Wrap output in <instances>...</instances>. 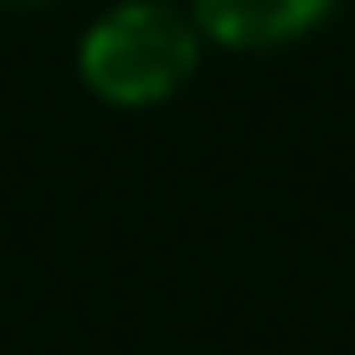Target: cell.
Listing matches in <instances>:
<instances>
[{"label":"cell","instance_id":"obj_1","mask_svg":"<svg viewBox=\"0 0 355 355\" xmlns=\"http://www.w3.org/2000/svg\"><path fill=\"white\" fill-rule=\"evenodd\" d=\"M198 66V26L165 0H125L112 7L79 46V73L105 105H158Z\"/></svg>","mask_w":355,"mask_h":355},{"label":"cell","instance_id":"obj_2","mask_svg":"<svg viewBox=\"0 0 355 355\" xmlns=\"http://www.w3.org/2000/svg\"><path fill=\"white\" fill-rule=\"evenodd\" d=\"M336 0H198V26L224 46H290Z\"/></svg>","mask_w":355,"mask_h":355},{"label":"cell","instance_id":"obj_3","mask_svg":"<svg viewBox=\"0 0 355 355\" xmlns=\"http://www.w3.org/2000/svg\"><path fill=\"white\" fill-rule=\"evenodd\" d=\"M7 7H40V0H7Z\"/></svg>","mask_w":355,"mask_h":355}]
</instances>
